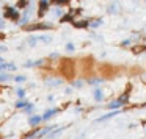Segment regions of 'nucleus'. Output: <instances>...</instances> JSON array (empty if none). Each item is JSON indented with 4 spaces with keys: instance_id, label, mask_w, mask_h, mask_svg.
<instances>
[{
    "instance_id": "nucleus-1",
    "label": "nucleus",
    "mask_w": 146,
    "mask_h": 139,
    "mask_svg": "<svg viewBox=\"0 0 146 139\" xmlns=\"http://www.w3.org/2000/svg\"><path fill=\"white\" fill-rule=\"evenodd\" d=\"M5 17H11V19L16 20L17 17H19V13H17L16 10H13V8H7V13H5Z\"/></svg>"
},
{
    "instance_id": "nucleus-2",
    "label": "nucleus",
    "mask_w": 146,
    "mask_h": 139,
    "mask_svg": "<svg viewBox=\"0 0 146 139\" xmlns=\"http://www.w3.org/2000/svg\"><path fill=\"white\" fill-rule=\"evenodd\" d=\"M0 69L2 70H14L16 69V66H14V64H7V63H3V61H2V64H0Z\"/></svg>"
},
{
    "instance_id": "nucleus-3",
    "label": "nucleus",
    "mask_w": 146,
    "mask_h": 139,
    "mask_svg": "<svg viewBox=\"0 0 146 139\" xmlns=\"http://www.w3.org/2000/svg\"><path fill=\"white\" fill-rule=\"evenodd\" d=\"M36 28H52L50 24H39L36 27H27V30H36Z\"/></svg>"
},
{
    "instance_id": "nucleus-4",
    "label": "nucleus",
    "mask_w": 146,
    "mask_h": 139,
    "mask_svg": "<svg viewBox=\"0 0 146 139\" xmlns=\"http://www.w3.org/2000/svg\"><path fill=\"white\" fill-rule=\"evenodd\" d=\"M42 119H44V117H41V116H33V117H30V125H36V123H39Z\"/></svg>"
},
{
    "instance_id": "nucleus-5",
    "label": "nucleus",
    "mask_w": 146,
    "mask_h": 139,
    "mask_svg": "<svg viewBox=\"0 0 146 139\" xmlns=\"http://www.w3.org/2000/svg\"><path fill=\"white\" fill-rule=\"evenodd\" d=\"M121 105H124V103L121 100H116V102H111V103L108 105V108H110V109H116V108L121 106Z\"/></svg>"
},
{
    "instance_id": "nucleus-6",
    "label": "nucleus",
    "mask_w": 146,
    "mask_h": 139,
    "mask_svg": "<svg viewBox=\"0 0 146 139\" xmlns=\"http://www.w3.org/2000/svg\"><path fill=\"white\" fill-rule=\"evenodd\" d=\"M118 114V111H113V113H108V114H105V116H102L101 119H99V122H101V120H107V119H110V117H115Z\"/></svg>"
},
{
    "instance_id": "nucleus-7",
    "label": "nucleus",
    "mask_w": 146,
    "mask_h": 139,
    "mask_svg": "<svg viewBox=\"0 0 146 139\" xmlns=\"http://www.w3.org/2000/svg\"><path fill=\"white\" fill-rule=\"evenodd\" d=\"M46 8H47V0H41V8H39V14H44V11H46Z\"/></svg>"
},
{
    "instance_id": "nucleus-8",
    "label": "nucleus",
    "mask_w": 146,
    "mask_h": 139,
    "mask_svg": "<svg viewBox=\"0 0 146 139\" xmlns=\"http://www.w3.org/2000/svg\"><path fill=\"white\" fill-rule=\"evenodd\" d=\"M94 98H96L98 102H101V100H102V91H101L99 88L94 91Z\"/></svg>"
},
{
    "instance_id": "nucleus-9",
    "label": "nucleus",
    "mask_w": 146,
    "mask_h": 139,
    "mask_svg": "<svg viewBox=\"0 0 146 139\" xmlns=\"http://www.w3.org/2000/svg\"><path fill=\"white\" fill-rule=\"evenodd\" d=\"M55 113H57V109H49V111H46V114L42 117H44V119H49V117H52Z\"/></svg>"
},
{
    "instance_id": "nucleus-10",
    "label": "nucleus",
    "mask_w": 146,
    "mask_h": 139,
    "mask_svg": "<svg viewBox=\"0 0 146 139\" xmlns=\"http://www.w3.org/2000/svg\"><path fill=\"white\" fill-rule=\"evenodd\" d=\"M61 80H47V85H60Z\"/></svg>"
},
{
    "instance_id": "nucleus-11",
    "label": "nucleus",
    "mask_w": 146,
    "mask_h": 139,
    "mask_svg": "<svg viewBox=\"0 0 146 139\" xmlns=\"http://www.w3.org/2000/svg\"><path fill=\"white\" fill-rule=\"evenodd\" d=\"M102 81H104V80H102V78H94V80H90V85H94V83H102Z\"/></svg>"
},
{
    "instance_id": "nucleus-12",
    "label": "nucleus",
    "mask_w": 146,
    "mask_h": 139,
    "mask_svg": "<svg viewBox=\"0 0 146 139\" xmlns=\"http://www.w3.org/2000/svg\"><path fill=\"white\" fill-rule=\"evenodd\" d=\"M32 109H33V105H29V103H27V105H25V113H32Z\"/></svg>"
},
{
    "instance_id": "nucleus-13",
    "label": "nucleus",
    "mask_w": 146,
    "mask_h": 139,
    "mask_svg": "<svg viewBox=\"0 0 146 139\" xmlns=\"http://www.w3.org/2000/svg\"><path fill=\"white\" fill-rule=\"evenodd\" d=\"M25 105H27V102H24V100H22V102H17L16 106H17V108H21V106H25Z\"/></svg>"
},
{
    "instance_id": "nucleus-14",
    "label": "nucleus",
    "mask_w": 146,
    "mask_h": 139,
    "mask_svg": "<svg viewBox=\"0 0 146 139\" xmlns=\"http://www.w3.org/2000/svg\"><path fill=\"white\" fill-rule=\"evenodd\" d=\"M17 95H19V97H24V95H25L24 89H17Z\"/></svg>"
},
{
    "instance_id": "nucleus-15",
    "label": "nucleus",
    "mask_w": 146,
    "mask_h": 139,
    "mask_svg": "<svg viewBox=\"0 0 146 139\" xmlns=\"http://www.w3.org/2000/svg\"><path fill=\"white\" fill-rule=\"evenodd\" d=\"M66 49H68V52H74V45L72 44H68Z\"/></svg>"
},
{
    "instance_id": "nucleus-16",
    "label": "nucleus",
    "mask_w": 146,
    "mask_h": 139,
    "mask_svg": "<svg viewBox=\"0 0 146 139\" xmlns=\"http://www.w3.org/2000/svg\"><path fill=\"white\" fill-rule=\"evenodd\" d=\"M0 80H2V81H7V80H8V75H7V73H2V77H0Z\"/></svg>"
},
{
    "instance_id": "nucleus-17",
    "label": "nucleus",
    "mask_w": 146,
    "mask_h": 139,
    "mask_svg": "<svg viewBox=\"0 0 146 139\" xmlns=\"http://www.w3.org/2000/svg\"><path fill=\"white\" fill-rule=\"evenodd\" d=\"M14 80H16V81H25V77H16Z\"/></svg>"
},
{
    "instance_id": "nucleus-18",
    "label": "nucleus",
    "mask_w": 146,
    "mask_h": 139,
    "mask_svg": "<svg viewBox=\"0 0 146 139\" xmlns=\"http://www.w3.org/2000/svg\"><path fill=\"white\" fill-rule=\"evenodd\" d=\"M66 2H68V0H55V3H58V5H60V3H66Z\"/></svg>"
},
{
    "instance_id": "nucleus-19",
    "label": "nucleus",
    "mask_w": 146,
    "mask_h": 139,
    "mask_svg": "<svg viewBox=\"0 0 146 139\" xmlns=\"http://www.w3.org/2000/svg\"><path fill=\"white\" fill-rule=\"evenodd\" d=\"M99 25H101V20H96V22H94V24H93V25H91V27H99Z\"/></svg>"
}]
</instances>
